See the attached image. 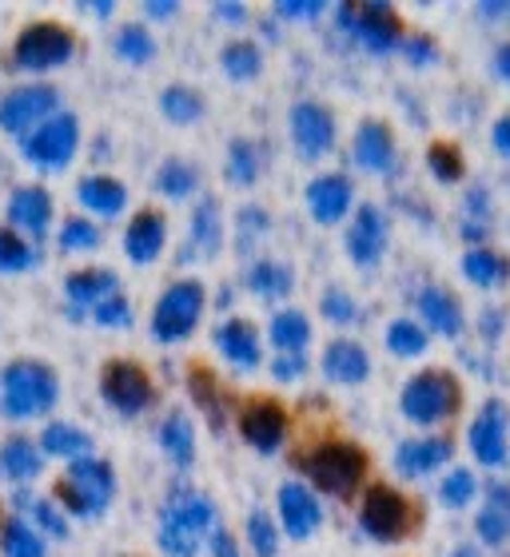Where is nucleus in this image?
<instances>
[{"label": "nucleus", "mask_w": 510, "mask_h": 557, "mask_svg": "<svg viewBox=\"0 0 510 557\" xmlns=\"http://www.w3.org/2000/svg\"><path fill=\"white\" fill-rule=\"evenodd\" d=\"M216 525H220L216 522V502L204 490L180 482V486L168 490V498L160 506L156 546L168 557H196Z\"/></svg>", "instance_id": "obj_1"}, {"label": "nucleus", "mask_w": 510, "mask_h": 557, "mask_svg": "<svg viewBox=\"0 0 510 557\" xmlns=\"http://www.w3.org/2000/svg\"><path fill=\"white\" fill-rule=\"evenodd\" d=\"M60 403V374L45 359H12L0 367V414L12 422L48 418Z\"/></svg>", "instance_id": "obj_2"}, {"label": "nucleus", "mask_w": 510, "mask_h": 557, "mask_svg": "<svg viewBox=\"0 0 510 557\" xmlns=\"http://www.w3.org/2000/svg\"><path fill=\"white\" fill-rule=\"evenodd\" d=\"M117 498V466L108 458H81L72 462L64 474L52 482V502L69 518H81V522H93V518H105L108 506Z\"/></svg>", "instance_id": "obj_3"}, {"label": "nucleus", "mask_w": 510, "mask_h": 557, "mask_svg": "<svg viewBox=\"0 0 510 557\" xmlns=\"http://www.w3.org/2000/svg\"><path fill=\"white\" fill-rule=\"evenodd\" d=\"M367 454L348 438H327L315 442L312 450L300 454V470L307 474L319 494H331V498H355L360 486L367 482Z\"/></svg>", "instance_id": "obj_4"}, {"label": "nucleus", "mask_w": 510, "mask_h": 557, "mask_svg": "<svg viewBox=\"0 0 510 557\" xmlns=\"http://www.w3.org/2000/svg\"><path fill=\"white\" fill-rule=\"evenodd\" d=\"M204 311H208V290H204V283H199L196 275L175 278V283L163 287V295L156 299V307H151V319H148L151 338H156L160 347L184 343V338L196 335Z\"/></svg>", "instance_id": "obj_5"}, {"label": "nucleus", "mask_w": 510, "mask_h": 557, "mask_svg": "<svg viewBox=\"0 0 510 557\" xmlns=\"http://www.w3.org/2000/svg\"><path fill=\"white\" fill-rule=\"evenodd\" d=\"M76 52V36L60 21H33L24 24L16 40H12V69L28 72V76H45V72L64 69Z\"/></svg>", "instance_id": "obj_6"}, {"label": "nucleus", "mask_w": 510, "mask_h": 557, "mask_svg": "<svg viewBox=\"0 0 510 557\" xmlns=\"http://www.w3.org/2000/svg\"><path fill=\"white\" fill-rule=\"evenodd\" d=\"M16 144H21L24 163H33L36 172H64L76 160V148H81V120L72 112H57L40 128L24 132Z\"/></svg>", "instance_id": "obj_7"}, {"label": "nucleus", "mask_w": 510, "mask_h": 557, "mask_svg": "<svg viewBox=\"0 0 510 557\" xmlns=\"http://www.w3.org/2000/svg\"><path fill=\"white\" fill-rule=\"evenodd\" d=\"M399 407H403V414L411 418L415 426H439V422L454 418V410L463 407V391L454 383V374L423 371L403 386Z\"/></svg>", "instance_id": "obj_8"}, {"label": "nucleus", "mask_w": 510, "mask_h": 557, "mask_svg": "<svg viewBox=\"0 0 510 557\" xmlns=\"http://www.w3.org/2000/svg\"><path fill=\"white\" fill-rule=\"evenodd\" d=\"M360 525H363V534L375 537V542H403L418 525V513L406 494H399L394 486H382L379 482V486H372L363 494Z\"/></svg>", "instance_id": "obj_9"}, {"label": "nucleus", "mask_w": 510, "mask_h": 557, "mask_svg": "<svg viewBox=\"0 0 510 557\" xmlns=\"http://www.w3.org/2000/svg\"><path fill=\"white\" fill-rule=\"evenodd\" d=\"M100 398L124 418H136L156 403V383L136 359H108L100 371Z\"/></svg>", "instance_id": "obj_10"}, {"label": "nucleus", "mask_w": 510, "mask_h": 557, "mask_svg": "<svg viewBox=\"0 0 510 557\" xmlns=\"http://www.w3.org/2000/svg\"><path fill=\"white\" fill-rule=\"evenodd\" d=\"M339 33H348L351 40H360L372 52H391L394 45H403V21L391 4H339L336 9Z\"/></svg>", "instance_id": "obj_11"}, {"label": "nucleus", "mask_w": 510, "mask_h": 557, "mask_svg": "<svg viewBox=\"0 0 510 557\" xmlns=\"http://www.w3.org/2000/svg\"><path fill=\"white\" fill-rule=\"evenodd\" d=\"M60 112V92L52 84H21L12 92L0 96V132L21 139L24 132L40 128L45 120H52Z\"/></svg>", "instance_id": "obj_12"}, {"label": "nucleus", "mask_w": 510, "mask_h": 557, "mask_svg": "<svg viewBox=\"0 0 510 557\" xmlns=\"http://www.w3.org/2000/svg\"><path fill=\"white\" fill-rule=\"evenodd\" d=\"M235 426H240V438L252 446L255 454H271L283 450V442H288V407L279 403V398H247L244 407H240V418H235Z\"/></svg>", "instance_id": "obj_13"}, {"label": "nucleus", "mask_w": 510, "mask_h": 557, "mask_svg": "<svg viewBox=\"0 0 510 557\" xmlns=\"http://www.w3.org/2000/svg\"><path fill=\"white\" fill-rule=\"evenodd\" d=\"M288 132L295 151H300V160H319V156L336 148V116L319 100H300V104L291 108Z\"/></svg>", "instance_id": "obj_14"}, {"label": "nucleus", "mask_w": 510, "mask_h": 557, "mask_svg": "<svg viewBox=\"0 0 510 557\" xmlns=\"http://www.w3.org/2000/svg\"><path fill=\"white\" fill-rule=\"evenodd\" d=\"M211 347H216V355H220L228 367H235V371L252 374L264 367V338H259V326H255L252 319L232 314V319L216 323Z\"/></svg>", "instance_id": "obj_15"}, {"label": "nucleus", "mask_w": 510, "mask_h": 557, "mask_svg": "<svg viewBox=\"0 0 510 557\" xmlns=\"http://www.w3.org/2000/svg\"><path fill=\"white\" fill-rule=\"evenodd\" d=\"M276 513L279 534H288L291 542H307L324 525V506L315 498V490L303 486V482H283L276 490Z\"/></svg>", "instance_id": "obj_16"}, {"label": "nucleus", "mask_w": 510, "mask_h": 557, "mask_svg": "<svg viewBox=\"0 0 510 557\" xmlns=\"http://www.w3.org/2000/svg\"><path fill=\"white\" fill-rule=\"evenodd\" d=\"M52 220H57L52 196H48L40 184H21L9 196V227L12 232H21L24 239L40 244V239L52 232Z\"/></svg>", "instance_id": "obj_17"}, {"label": "nucleus", "mask_w": 510, "mask_h": 557, "mask_svg": "<svg viewBox=\"0 0 510 557\" xmlns=\"http://www.w3.org/2000/svg\"><path fill=\"white\" fill-rule=\"evenodd\" d=\"M168 247V215L160 208H139L124 227V256L136 268H151Z\"/></svg>", "instance_id": "obj_18"}, {"label": "nucleus", "mask_w": 510, "mask_h": 557, "mask_svg": "<svg viewBox=\"0 0 510 557\" xmlns=\"http://www.w3.org/2000/svg\"><path fill=\"white\" fill-rule=\"evenodd\" d=\"M348 256L355 268H375L387 251V215L375 203H363L348 227Z\"/></svg>", "instance_id": "obj_19"}, {"label": "nucleus", "mask_w": 510, "mask_h": 557, "mask_svg": "<svg viewBox=\"0 0 510 557\" xmlns=\"http://www.w3.org/2000/svg\"><path fill=\"white\" fill-rule=\"evenodd\" d=\"M120 295V278L112 268H81L64 275V299H69V319H81L84 311H93L96 302Z\"/></svg>", "instance_id": "obj_20"}, {"label": "nucleus", "mask_w": 510, "mask_h": 557, "mask_svg": "<svg viewBox=\"0 0 510 557\" xmlns=\"http://www.w3.org/2000/svg\"><path fill=\"white\" fill-rule=\"evenodd\" d=\"M223 244V215H220V199L216 196H199V203L192 208V220H187V244L180 263L187 259H211Z\"/></svg>", "instance_id": "obj_21"}, {"label": "nucleus", "mask_w": 510, "mask_h": 557, "mask_svg": "<svg viewBox=\"0 0 510 557\" xmlns=\"http://www.w3.org/2000/svg\"><path fill=\"white\" fill-rule=\"evenodd\" d=\"M307 211H312L315 223H339L343 215L351 211V180L339 172H327V175H315L312 184H307Z\"/></svg>", "instance_id": "obj_22"}, {"label": "nucleus", "mask_w": 510, "mask_h": 557, "mask_svg": "<svg viewBox=\"0 0 510 557\" xmlns=\"http://www.w3.org/2000/svg\"><path fill=\"white\" fill-rule=\"evenodd\" d=\"M76 199H81V208L88 220H120L127 208V187L120 184L117 175H84L81 184H76Z\"/></svg>", "instance_id": "obj_23"}, {"label": "nucleus", "mask_w": 510, "mask_h": 557, "mask_svg": "<svg viewBox=\"0 0 510 557\" xmlns=\"http://www.w3.org/2000/svg\"><path fill=\"white\" fill-rule=\"evenodd\" d=\"M471 450L483 466L507 462V407L502 403H487L483 414L471 422Z\"/></svg>", "instance_id": "obj_24"}, {"label": "nucleus", "mask_w": 510, "mask_h": 557, "mask_svg": "<svg viewBox=\"0 0 510 557\" xmlns=\"http://www.w3.org/2000/svg\"><path fill=\"white\" fill-rule=\"evenodd\" d=\"M12 513H16V518H24V522L33 525L36 534L45 537V542H69L72 518L60 510L52 498H36V494L21 490V494L12 498Z\"/></svg>", "instance_id": "obj_25"}, {"label": "nucleus", "mask_w": 510, "mask_h": 557, "mask_svg": "<svg viewBox=\"0 0 510 557\" xmlns=\"http://www.w3.org/2000/svg\"><path fill=\"white\" fill-rule=\"evenodd\" d=\"M45 450H40V442L28 438V434H12V438L0 442V478L4 482H36V478L45 474Z\"/></svg>", "instance_id": "obj_26"}, {"label": "nucleus", "mask_w": 510, "mask_h": 557, "mask_svg": "<svg viewBox=\"0 0 510 557\" xmlns=\"http://www.w3.org/2000/svg\"><path fill=\"white\" fill-rule=\"evenodd\" d=\"M351 156H355V163H360L363 172H391L394 168V136L387 124H379V120H363L360 132H355V139H351Z\"/></svg>", "instance_id": "obj_27"}, {"label": "nucleus", "mask_w": 510, "mask_h": 557, "mask_svg": "<svg viewBox=\"0 0 510 557\" xmlns=\"http://www.w3.org/2000/svg\"><path fill=\"white\" fill-rule=\"evenodd\" d=\"M36 442H40L45 458H60V462H69V466L81 462V458H93V434L84 426H76V422H64V418L48 422Z\"/></svg>", "instance_id": "obj_28"}, {"label": "nucleus", "mask_w": 510, "mask_h": 557, "mask_svg": "<svg viewBox=\"0 0 510 557\" xmlns=\"http://www.w3.org/2000/svg\"><path fill=\"white\" fill-rule=\"evenodd\" d=\"M156 442H160V450L168 454V462L175 470H187V466L196 462V422L184 410H168L163 414V422L156 426Z\"/></svg>", "instance_id": "obj_29"}, {"label": "nucleus", "mask_w": 510, "mask_h": 557, "mask_svg": "<svg viewBox=\"0 0 510 557\" xmlns=\"http://www.w3.org/2000/svg\"><path fill=\"white\" fill-rule=\"evenodd\" d=\"M324 374L339 386H360L363 379L372 374V359H367V350H363L360 343L336 338V343H327V350H324Z\"/></svg>", "instance_id": "obj_30"}, {"label": "nucleus", "mask_w": 510, "mask_h": 557, "mask_svg": "<svg viewBox=\"0 0 510 557\" xmlns=\"http://www.w3.org/2000/svg\"><path fill=\"white\" fill-rule=\"evenodd\" d=\"M244 287L252 290L255 299H288L291 287H295V271L288 263H279V259H255L244 271Z\"/></svg>", "instance_id": "obj_31"}, {"label": "nucleus", "mask_w": 510, "mask_h": 557, "mask_svg": "<svg viewBox=\"0 0 510 557\" xmlns=\"http://www.w3.org/2000/svg\"><path fill=\"white\" fill-rule=\"evenodd\" d=\"M451 458V438H411L394 450V466L406 478H423L430 470H439Z\"/></svg>", "instance_id": "obj_32"}, {"label": "nucleus", "mask_w": 510, "mask_h": 557, "mask_svg": "<svg viewBox=\"0 0 510 557\" xmlns=\"http://www.w3.org/2000/svg\"><path fill=\"white\" fill-rule=\"evenodd\" d=\"M267 343L276 347V355H307V343H312V323H307V314L295 311V307L276 311L271 314V323H267Z\"/></svg>", "instance_id": "obj_33"}, {"label": "nucleus", "mask_w": 510, "mask_h": 557, "mask_svg": "<svg viewBox=\"0 0 510 557\" xmlns=\"http://www.w3.org/2000/svg\"><path fill=\"white\" fill-rule=\"evenodd\" d=\"M418 314H423V323L430 331H439V335H459V326H463V311H459V299H454L451 290L442 287H427L418 290Z\"/></svg>", "instance_id": "obj_34"}, {"label": "nucleus", "mask_w": 510, "mask_h": 557, "mask_svg": "<svg viewBox=\"0 0 510 557\" xmlns=\"http://www.w3.org/2000/svg\"><path fill=\"white\" fill-rule=\"evenodd\" d=\"M151 187H156V196H163V199H192L199 191V168L192 160L168 156V160L156 168V175H151Z\"/></svg>", "instance_id": "obj_35"}, {"label": "nucleus", "mask_w": 510, "mask_h": 557, "mask_svg": "<svg viewBox=\"0 0 510 557\" xmlns=\"http://www.w3.org/2000/svg\"><path fill=\"white\" fill-rule=\"evenodd\" d=\"M264 172V148L247 136H235L228 144V156H223V175H228V184L235 187H252Z\"/></svg>", "instance_id": "obj_36"}, {"label": "nucleus", "mask_w": 510, "mask_h": 557, "mask_svg": "<svg viewBox=\"0 0 510 557\" xmlns=\"http://www.w3.org/2000/svg\"><path fill=\"white\" fill-rule=\"evenodd\" d=\"M0 557H48V542L24 518L4 513L0 518Z\"/></svg>", "instance_id": "obj_37"}, {"label": "nucleus", "mask_w": 510, "mask_h": 557, "mask_svg": "<svg viewBox=\"0 0 510 557\" xmlns=\"http://www.w3.org/2000/svg\"><path fill=\"white\" fill-rule=\"evenodd\" d=\"M112 52H117L120 64L144 69L156 60V36H151L148 24H120L117 36H112Z\"/></svg>", "instance_id": "obj_38"}, {"label": "nucleus", "mask_w": 510, "mask_h": 557, "mask_svg": "<svg viewBox=\"0 0 510 557\" xmlns=\"http://www.w3.org/2000/svg\"><path fill=\"white\" fill-rule=\"evenodd\" d=\"M220 69L228 81H255L264 72V52H259L255 40H228L220 48Z\"/></svg>", "instance_id": "obj_39"}, {"label": "nucleus", "mask_w": 510, "mask_h": 557, "mask_svg": "<svg viewBox=\"0 0 510 557\" xmlns=\"http://www.w3.org/2000/svg\"><path fill=\"white\" fill-rule=\"evenodd\" d=\"M160 116L172 120L175 128H187V124H196L204 116V96L196 88H187V84H168L160 92Z\"/></svg>", "instance_id": "obj_40"}, {"label": "nucleus", "mask_w": 510, "mask_h": 557, "mask_svg": "<svg viewBox=\"0 0 510 557\" xmlns=\"http://www.w3.org/2000/svg\"><path fill=\"white\" fill-rule=\"evenodd\" d=\"M40 263L33 239H24L21 232H12L9 223H0V275H24Z\"/></svg>", "instance_id": "obj_41"}, {"label": "nucleus", "mask_w": 510, "mask_h": 557, "mask_svg": "<svg viewBox=\"0 0 510 557\" xmlns=\"http://www.w3.org/2000/svg\"><path fill=\"white\" fill-rule=\"evenodd\" d=\"M100 244H105V235L88 215H64L57 232V247L64 256H84V251H96Z\"/></svg>", "instance_id": "obj_42"}, {"label": "nucleus", "mask_w": 510, "mask_h": 557, "mask_svg": "<svg viewBox=\"0 0 510 557\" xmlns=\"http://www.w3.org/2000/svg\"><path fill=\"white\" fill-rule=\"evenodd\" d=\"M244 542L252 557H276L279 554V525L271 522L267 510H252L244 518Z\"/></svg>", "instance_id": "obj_43"}, {"label": "nucleus", "mask_w": 510, "mask_h": 557, "mask_svg": "<svg viewBox=\"0 0 510 557\" xmlns=\"http://www.w3.org/2000/svg\"><path fill=\"white\" fill-rule=\"evenodd\" d=\"M187 395L199 410H208L211 422L220 426V410H223V395H220V379L208 371V367H192L187 371Z\"/></svg>", "instance_id": "obj_44"}, {"label": "nucleus", "mask_w": 510, "mask_h": 557, "mask_svg": "<svg viewBox=\"0 0 510 557\" xmlns=\"http://www.w3.org/2000/svg\"><path fill=\"white\" fill-rule=\"evenodd\" d=\"M267 232H271V215H267L259 203L240 208V215H235V247H240V256H252L255 244H259Z\"/></svg>", "instance_id": "obj_45"}, {"label": "nucleus", "mask_w": 510, "mask_h": 557, "mask_svg": "<svg viewBox=\"0 0 510 557\" xmlns=\"http://www.w3.org/2000/svg\"><path fill=\"white\" fill-rule=\"evenodd\" d=\"M463 271L478 287H499L502 278L510 275V263L502 256H495V251H471V256L463 259Z\"/></svg>", "instance_id": "obj_46"}, {"label": "nucleus", "mask_w": 510, "mask_h": 557, "mask_svg": "<svg viewBox=\"0 0 510 557\" xmlns=\"http://www.w3.org/2000/svg\"><path fill=\"white\" fill-rule=\"evenodd\" d=\"M387 347H391V355H399V359H415V355L427 350V335H423V326H415L411 319H394V323L387 326Z\"/></svg>", "instance_id": "obj_47"}, {"label": "nucleus", "mask_w": 510, "mask_h": 557, "mask_svg": "<svg viewBox=\"0 0 510 557\" xmlns=\"http://www.w3.org/2000/svg\"><path fill=\"white\" fill-rule=\"evenodd\" d=\"M81 319H88L93 326H105V331H124V326H132V302H127L124 290H120L112 299L96 302L93 311H84Z\"/></svg>", "instance_id": "obj_48"}, {"label": "nucleus", "mask_w": 510, "mask_h": 557, "mask_svg": "<svg viewBox=\"0 0 510 557\" xmlns=\"http://www.w3.org/2000/svg\"><path fill=\"white\" fill-rule=\"evenodd\" d=\"M319 314H324L327 323H336V326H348L360 319V302L351 299L343 287H327L324 295H319Z\"/></svg>", "instance_id": "obj_49"}, {"label": "nucleus", "mask_w": 510, "mask_h": 557, "mask_svg": "<svg viewBox=\"0 0 510 557\" xmlns=\"http://www.w3.org/2000/svg\"><path fill=\"white\" fill-rule=\"evenodd\" d=\"M427 163H430V172L439 175V180H447V184L463 175V156H459V148H454V144H430Z\"/></svg>", "instance_id": "obj_50"}, {"label": "nucleus", "mask_w": 510, "mask_h": 557, "mask_svg": "<svg viewBox=\"0 0 510 557\" xmlns=\"http://www.w3.org/2000/svg\"><path fill=\"white\" fill-rule=\"evenodd\" d=\"M442 506H466V502L475 498V474H466V470H454V474H447V482H442L439 490Z\"/></svg>", "instance_id": "obj_51"}, {"label": "nucleus", "mask_w": 510, "mask_h": 557, "mask_svg": "<svg viewBox=\"0 0 510 557\" xmlns=\"http://www.w3.org/2000/svg\"><path fill=\"white\" fill-rule=\"evenodd\" d=\"M267 374L276 383H300L303 374H307V355H276V359L267 362Z\"/></svg>", "instance_id": "obj_52"}, {"label": "nucleus", "mask_w": 510, "mask_h": 557, "mask_svg": "<svg viewBox=\"0 0 510 557\" xmlns=\"http://www.w3.org/2000/svg\"><path fill=\"white\" fill-rule=\"evenodd\" d=\"M279 21H319L324 16V4L319 0H276L271 4Z\"/></svg>", "instance_id": "obj_53"}, {"label": "nucleus", "mask_w": 510, "mask_h": 557, "mask_svg": "<svg viewBox=\"0 0 510 557\" xmlns=\"http://www.w3.org/2000/svg\"><path fill=\"white\" fill-rule=\"evenodd\" d=\"M507 534H510V518L502 510H495V506H490V510L478 513V537H483V542L499 546Z\"/></svg>", "instance_id": "obj_54"}, {"label": "nucleus", "mask_w": 510, "mask_h": 557, "mask_svg": "<svg viewBox=\"0 0 510 557\" xmlns=\"http://www.w3.org/2000/svg\"><path fill=\"white\" fill-rule=\"evenodd\" d=\"M208 554L211 557H244V549H240V542H235V534L228 530V525H216L208 534Z\"/></svg>", "instance_id": "obj_55"}, {"label": "nucleus", "mask_w": 510, "mask_h": 557, "mask_svg": "<svg viewBox=\"0 0 510 557\" xmlns=\"http://www.w3.org/2000/svg\"><path fill=\"white\" fill-rule=\"evenodd\" d=\"M211 16L228 24H244L247 21V4H235V0H216L211 4Z\"/></svg>", "instance_id": "obj_56"}, {"label": "nucleus", "mask_w": 510, "mask_h": 557, "mask_svg": "<svg viewBox=\"0 0 510 557\" xmlns=\"http://www.w3.org/2000/svg\"><path fill=\"white\" fill-rule=\"evenodd\" d=\"M144 16L148 21H172V16H180V4L175 0H144Z\"/></svg>", "instance_id": "obj_57"}, {"label": "nucleus", "mask_w": 510, "mask_h": 557, "mask_svg": "<svg viewBox=\"0 0 510 557\" xmlns=\"http://www.w3.org/2000/svg\"><path fill=\"white\" fill-rule=\"evenodd\" d=\"M76 9H81L84 16H96V21H108V16L117 12V4H112V0H84V4H76Z\"/></svg>", "instance_id": "obj_58"}, {"label": "nucleus", "mask_w": 510, "mask_h": 557, "mask_svg": "<svg viewBox=\"0 0 510 557\" xmlns=\"http://www.w3.org/2000/svg\"><path fill=\"white\" fill-rule=\"evenodd\" d=\"M406 57H411V64H427L430 57H435V48H430V40H406Z\"/></svg>", "instance_id": "obj_59"}, {"label": "nucleus", "mask_w": 510, "mask_h": 557, "mask_svg": "<svg viewBox=\"0 0 510 557\" xmlns=\"http://www.w3.org/2000/svg\"><path fill=\"white\" fill-rule=\"evenodd\" d=\"M495 148H499L502 156H510V116H502L499 124H495Z\"/></svg>", "instance_id": "obj_60"}, {"label": "nucleus", "mask_w": 510, "mask_h": 557, "mask_svg": "<svg viewBox=\"0 0 510 557\" xmlns=\"http://www.w3.org/2000/svg\"><path fill=\"white\" fill-rule=\"evenodd\" d=\"M490 506H495V510H502L510 518V486H490Z\"/></svg>", "instance_id": "obj_61"}, {"label": "nucleus", "mask_w": 510, "mask_h": 557, "mask_svg": "<svg viewBox=\"0 0 510 557\" xmlns=\"http://www.w3.org/2000/svg\"><path fill=\"white\" fill-rule=\"evenodd\" d=\"M487 16H510V4H483Z\"/></svg>", "instance_id": "obj_62"}, {"label": "nucleus", "mask_w": 510, "mask_h": 557, "mask_svg": "<svg viewBox=\"0 0 510 557\" xmlns=\"http://www.w3.org/2000/svg\"><path fill=\"white\" fill-rule=\"evenodd\" d=\"M499 72H502V76H507V81H510V45L499 52Z\"/></svg>", "instance_id": "obj_63"}, {"label": "nucleus", "mask_w": 510, "mask_h": 557, "mask_svg": "<svg viewBox=\"0 0 510 557\" xmlns=\"http://www.w3.org/2000/svg\"><path fill=\"white\" fill-rule=\"evenodd\" d=\"M451 557H478V554H475V549H471V546H463V549H454Z\"/></svg>", "instance_id": "obj_64"}]
</instances>
